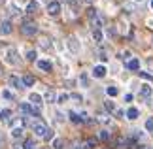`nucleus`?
Here are the masks:
<instances>
[{
    "label": "nucleus",
    "instance_id": "nucleus-6",
    "mask_svg": "<svg viewBox=\"0 0 153 149\" xmlns=\"http://www.w3.org/2000/svg\"><path fill=\"white\" fill-rule=\"evenodd\" d=\"M28 102L38 108V106L44 104V96H42V94H38V93H30V94H28Z\"/></svg>",
    "mask_w": 153,
    "mask_h": 149
},
{
    "label": "nucleus",
    "instance_id": "nucleus-12",
    "mask_svg": "<svg viewBox=\"0 0 153 149\" xmlns=\"http://www.w3.org/2000/svg\"><path fill=\"white\" fill-rule=\"evenodd\" d=\"M25 11H27V13H36V11H38V2H36V0H30V2H28L27 4V8H25Z\"/></svg>",
    "mask_w": 153,
    "mask_h": 149
},
{
    "label": "nucleus",
    "instance_id": "nucleus-43",
    "mask_svg": "<svg viewBox=\"0 0 153 149\" xmlns=\"http://www.w3.org/2000/svg\"><path fill=\"white\" fill-rule=\"evenodd\" d=\"M142 149H148V147H142Z\"/></svg>",
    "mask_w": 153,
    "mask_h": 149
},
{
    "label": "nucleus",
    "instance_id": "nucleus-30",
    "mask_svg": "<svg viewBox=\"0 0 153 149\" xmlns=\"http://www.w3.org/2000/svg\"><path fill=\"white\" fill-rule=\"evenodd\" d=\"M104 106H106V110H108V111H115V104L111 102V100H106Z\"/></svg>",
    "mask_w": 153,
    "mask_h": 149
},
{
    "label": "nucleus",
    "instance_id": "nucleus-21",
    "mask_svg": "<svg viewBox=\"0 0 153 149\" xmlns=\"http://www.w3.org/2000/svg\"><path fill=\"white\" fill-rule=\"evenodd\" d=\"M106 93H108V96H117V94H119V89L111 85V87H108V89H106Z\"/></svg>",
    "mask_w": 153,
    "mask_h": 149
},
{
    "label": "nucleus",
    "instance_id": "nucleus-27",
    "mask_svg": "<svg viewBox=\"0 0 153 149\" xmlns=\"http://www.w3.org/2000/svg\"><path fill=\"white\" fill-rule=\"evenodd\" d=\"M57 100H59V104H64V102H66V100H70V94L62 93V94H59V96H57Z\"/></svg>",
    "mask_w": 153,
    "mask_h": 149
},
{
    "label": "nucleus",
    "instance_id": "nucleus-33",
    "mask_svg": "<svg viewBox=\"0 0 153 149\" xmlns=\"http://www.w3.org/2000/svg\"><path fill=\"white\" fill-rule=\"evenodd\" d=\"M146 130H148V132H153V119H148V121H146Z\"/></svg>",
    "mask_w": 153,
    "mask_h": 149
},
{
    "label": "nucleus",
    "instance_id": "nucleus-14",
    "mask_svg": "<svg viewBox=\"0 0 153 149\" xmlns=\"http://www.w3.org/2000/svg\"><path fill=\"white\" fill-rule=\"evenodd\" d=\"M138 115H140V110L138 108H128L127 110V119H131V121L138 119Z\"/></svg>",
    "mask_w": 153,
    "mask_h": 149
},
{
    "label": "nucleus",
    "instance_id": "nucleus-37",
    "mask_svg": "<svg viewBox=\"0 0 153 149\" xmlns=\"http://www.w3.org/2000/svg\"><path fill=\"white\" fill-rule=\"evenodd\" d=\"M10 13H11V15H19V8H17L15 4H13V6H10Z\"/></svg>",
    "mask_w": 153,
    "mask_h": 149
},
{
    "label": "nucleus",
    "instance_id": "nucleus-42",
    "mask_svg": "<svg viewBox=\"0 0 153 149\" xmlns=\"http://www.w3.org/2000/svg\"><path fill=\"white\" fill-rule=\"evenodd\" d=\"M151 8H153V2H151Z\"/></svg>",
    "mask_w": 153,
    "mask_h": 149
},
{
    "label": "nucleus",
    "instance_id": "nucleus-36",
    "mask_svg": "<svg viewBox=\"0 0 153 149\" xmlns=\"http://www.w3.org/2000/svg\"><path fill=\"white\" fill-rule=\"evenodd\" d=\"M55 121H57V123H64V115H62L61 111H57V113H55Z\"/></svg>",
    "mask_w": 153,
    "mask_h": 149
},
{
    "label": "nucleus",
    "instance_id": "nucleus-7",
    "mask_svg": "<svg viewBox=\"0 0 153 149\" xmlns=\"http://www.w3.org/2000/svg\"><path fill=\"white\" fill-rule=\"evenodd\" d=\"M106 74H108V68L104 66V64H98V66L93 68V77H97V79H100V77H104Z\"/></svg>",
    "mask_w": 153,
    "mask_h": 149
},
{
    "label": "nucleus",
    "instance_id": "nucleus-34",
    "mask_svg": "<svg viewBox=\"0 0 153 149\" xmlns=\"http://www.w3.org/2000/svg\"><path fill=\"white\" fill-rule=\"evenodd\" d=\"M98 138H100V140H108V138H110L108 130H100V132H98Z\"/></svg>",
    "mask_w": 153,
    "mask_h": 149
},
{
    "label": "nucleus",
    "instance_id": "nucleus-3",
    "mask_svg": "<svg viewBox=\"0 0 153 149\" xmlns=\"http://www.w3.org/2000/svg\"><path fill=\"white\" fill-rule=\"evenodd\" d=\"M32 128H34V132H36L38 136H42V138H48V134L51 132V130H49L48 127H45L44 123H40V121L34 123V125H32Z\"/></svg>",
    "mask_w": 153,
    "mask_h": 149
},
{
    "label": "nucleus",
    "instance_id": "nucleus-38",
    "mask_svg": "<svg viewBox=\"0 0 153 149\" xmlns=\"http://www.w3.org/2000/svg\"><path fill=\"white\" fill-rule=\"evenodd\" d=\"M140 76H142L144 79H149V81H153V76H151V74H148V72H140Z\"/></svg>",
    "mask_w": 153,
    "mask_h": 149
},
{
    "label": "nucleus",
    "instance_id": "nucleus-29",
    "mask_svg": "<svg viewBox=\"0 0 153 149\" xmlns=\"http://www.w3.org/2000/svg\"><path fill=\"white\" fill-rule=\"evenodd\" d=\"M83 145H85V149H93V147L97 145V140H93V138H89V140H87V142H85Z\"/></svg>",
    "mask_w": 153,
    "mask_h": 149
},
{
    "label": "nucleus",
    "instance_id": "nucleus-26",
    "mask_svg": "<svg viewBox=\"0 0 153 149\" xmlns=\"http://www.w3.org/2000/svg\"><path fill=\"white\" fill-rule=\"evenodd\" d=\"M36 144H34V140H25V144H23V149H34Z\"/></svg>",
    "mask_w": 153,
    "mask_h": 149
},
{
    "label": "nucleus",
    "instance_id": "nucleus-39",
    "mask_svg": "<svg viewBox=\"0 0 153 149\" xmlns=\"http://www.w3.org/2000/svg\"><path fill=\"white\" fill-rule=\"evenodd\" d=\"M123 115H127V111H123V110H115V117H123Z\"/></svg>",
    "mask_w": 153,
    "mask_h": 149
},
{
    "label": "nucleus",
    "instance_id": "nucleus-8",
    "mask_svg": "<svg viewBox=\"0 0 153 149\" xmlns=\"http://www.w3.org/2000/svg\"><path fill=\"white\" fill-rule=\"evenodd\" d=\"M11 28H13L11 21H2V23H0V34H2V36H8V34H11Z\"/></svg>",
    "mask_w": 153,
    "mask_h": 149
},
{
    "label": "nucleus",
    "instance_id": "nucleus-35",
    "mask_svg": "<svg viewBox=\"0 0 153 149\" xmlns=\"http://www.w3.org/2000/svg\"><path fill=\"white\" fill-rule=\"evenodd\" d=\"M87 15H89V19H93V17L98 15V13H97V10H95V8H87Z\"/></svg>",
    "mask_w": 153,
    "mask_h": 149
},
{
    "label": "nucleus",
    "instance_id": "nucleus-20",
    "mask_svg": "<svg viewBox=\"0 0 153 149\" xmlns=\"http://www.w3.org/2000/svg\"><path fill=\"white\" fill-rule=\"evenodd\" d=\"M25 57H27V61H28V62H34V61H36V51H34V49H28Z\"/></svg>",
    "mask_w": 153,
    "mask_h": 149
},
{
    "label": "nucleus",
    "instance_id": "nucleus-19",
    "mask_svg": "<svg viewBox=\"0 0 153 149\" xmlns=\"http://www.w3.org/2000/svg\"><path fill=\"white\" fill-rule=\"evenodd\" d=\"M11 136L19 140L21 136H23V128H21V127H13V128H11Z\"/></svg>",
    "mask_w": 153,
    "mask_h": 149
},
{
    "label": "nucleus",
    "instance_id": "nucleus-40",
    "mask_svg": "<svg viewBox=\"0 0 153 149\" xmlns=\"http://www.w3.org/2000/svg\"><path fill=\"white\" fill-rule=\"evenodd\" d=\"M100 61H102V62H106V61H108V57H106V53H104V51L100 53Z\"/></svg>",
    "mask_w": 153,
    "mask_h": 149
},
{
    "label": "nucleus",
    "instance_id": "nucleus-4",
    "mask_svg": "<svg viewBox=\"0 0 153 149\" xmlns=\"http://www.w3.org/2000/svg\"><path fill=\"white\" fill-rule=\"evenodd\" d=\"M48 13L51 17H57L59 13H61V2H57V0H51V2L48 4Z\"/></svg>",
    "mask_w": 153,
    "mask_h": 149
},
{
    "label": "nucleus",
    "instance_id": "nucleus-24",
    "mask_svg": "<svg viewBox=\"0 0 153 149\" xmlns=\"http://www.w3.org/2000/svg\"><path fill=\"white\" fill-rule=\"evenodd\" d=\"M62 144L64 142L61 138H53V149H62Z\"/></svg>",
    "mask_w": 153,
    "mask_h": 149
},
{
    "label": "nucleus",
    "instance_id": "nucleus-31",
    "mask_svg": "<svg viewBox=\"0 0 153 149\" xmlns=\"http://www.w3.org/2000/svg\"><path fill=\"white\" fill-rule=\"evenodd\" d=\"M79 81H81V85H83V87H89V77H87V74H81Z\"/></svg>",
    "mask_w": 153,
    "mask_h": 149
},
{
    "label": "nucleus",
    "instance_id": "nucleus-5",
    "mask_svg": "<svg viewBox=\"0 0 153 149\" xmlns=\"http://www.w3.org/2000/svg\"><path fill=\"white\" fill-rule=\"evenodd\" d=\"M66 47L72 53H78L79 49H81V45H79V42H78V38L76 36H68V40H66Z\"/></svg>",
    "mask_w": 153,
    "mask_h": 149
},
{
    "label": "nucleus",
    "instance_id": "nucleus-41",
    "mask_svg": "<svg viewBox=\"0 0 153 149\" xmlns=\"http://www.w3.org/2000/svg\"><path fill=\"white\" fill-rule=\"evenodd\" d=\"M136 2H142V0H136Z\"/></svg>",
    "mask_w": 153,
    "mask_h": 149
},
{
    "label": "nucleus",
    "instance_id": "nucleus-25",
    "mask_svg": "<svg viewBox=\"0 0 153 149\" xmlns=\"http://www.w3.org/2000/svg\"><path fill=\"white\" fill-rule=\"evenodd\" d=\"M70 100H74L76 104H81V102H83V98H81V94H76V93H72V94H70Z\"/></svg>",
    "mask_w": 153,
    "mask_h": 149
},
{
    "label": "nucleus",
    "instance_id": "nucleus-2",
    "mask_svg": "<svg viewBox=\"0 0 153 149\" xmlns=\"http://www.w3.org/2000/svg\"><path fill=\"white\" fill-rule=\"evenodd\" d=\"M6 62L11 64V66H15V64H19L21 62V59H19V53H17V49H8L6 51Z\"/></svg>",
    "mask_w": 153,
    "mask_h": 149
},
{
    "label": "nucleus",
    "instance_id": "nucleus-17",
    "mask_svg": "<svg viewBox=\"0 0 153 149\" xmlns=\"http://www.w3.org/2000/svg\"><path fill=\"white\" fill-rule=\"evenodd\" d=\"M91 27L100 28V27H102V17H100V15H95V17L91 19Z\"/></svg>",
    "mask_w": 153,
    "mask_h": 149
},
{
    "label": "nucleus",
    "instance_id": "nucleus-10",
    "mask_svg": "<svg viewBox=\"0 0 153 149\" xmlns=\"http://www.w3.org/2000/svg\"><path fill=\"white\" fill-rule=\"evenodd\" d=\"M151 93H153V87L148 85V83H144V85L140 87V96H142V98H149Z\"/></svg>",
    "mask_w": 153,
    "mask_h": 149
},
{
    "label": "nucleus",
    "instance_id": "nucleus-23",
    "mask_svg": "<svg viewBox=\"0 0 153 149\" xmlns=\"http://www.w3.org/2000/svg\"><path fill=\"white\" fill-rule=\"evenodd\" d=\"M70 121L72 123H76V125H79L83 119H81V115H78V113H70Z\"/></svg>",
    "mask_w": 153,
    "mask_h": 149
},
{
    "label": "nucleus",
    "instance_id": "nucleus-1",
    "mask_svg": "<svg viewBox=\"0 0 153 149\" xmlns=\"http://www.w3.org/2000/svg\"><path fill=\"white\" fill-rule=\"evenodd\" d=\"M21 32L25 34V36H34V34L38 32V25L34 21H25L21 27Z\"/></svg>",
    "mask_w": 153,
    "mask_h": 149
},
{
    "label": "nucleus",
    "instance_id": "nucleus-32",
    "mask_svg": "<svg viewBox=\"0 0 153 149\" xmlns=\"http://www.w3.org/2000/svg\"><path fill=\"white\" fill-rule=\"evenodd\" d=\"M2 96L6 100H13V93H11V91H2Z\"/></svg>",
    "mask_w": 153,
    "mask_h": 149
},
{
    "label": "nucleus",
    "instance_id": "nucleus-44",
    "mask_svg": "<svg viewBox=\"0 0 153 149\" xmlns=\"http://www.w3.org/2000/svg\"><path fill=\"white\" fill-rule=\"evenodd\" d=\"M0 2H2V0H0Z\"/></svg>",
    "mask_w": 153,
    "mask_h": 149
},
{
    "label": "nucleus",
    "instance_id": "nucleus-15",
    "mask_svg": "<svg viewBox=\"0 0 153 149\" xmlns=\"http://www.w3.org/2000/svg\"><path fill=\"white\" fill-rule=\"evenodd\" d=\"M102 38H104L102 30H100V28H95V30H93V40H95L97 44H100V42H102Z\"/></svg>",
    "mask_w": 153,
    "mask_h": 149
},
{
    "label": "nucleus",
    "instance_id": "nucleus-9",
    "mask_svg": "<svg viewBox=\"0 0 153 149\" xmlns=\"http://www.w3.org/2000/svg\"><path fill=\"white\" fill-rule=\"evenodd\" d=\"M10 85L17 89V91H21V89H25V85H23V79H19L17 76H10Z\"/></svg>",
    "mask_w": 153,
    "mask_h": 149
},
{
    "label": "nucleus",
    "instance_id": "nucleus-22",
    "mask_svg": "<svg viewBox=\"0 0 153 149\" xmlns=\"http://www.w3.org/2000/svg\"><path fill=\"white\" fill-rule=\"evenodd\" d=\"M40 47H42V49H49V47H51V44H49V38H42V40H40Z\"/></svg>",
    "mask_w": 153,
    "mask_h": 149
},
{
    "label": "nucleus",
    "instance_id": "nucleus-13",
    "mask_svg": "<svg viewBox=\"0 0 153 149\" xmlns=\"http://www.w3.org/2000/svg\"><path fill=\"white\" fill-rule=\"evenodd\" d=\"M127 68L131 70V72H138V70H140V62H138V59H131V61L127 62Z\"/></svg>",
    "mask_w": 153,
    "mask_h": 149
},
{
    "label": "nucleus",
    "instance_id": "nucleus-28",
    "mask_svg": "<svg viewBox=\"0 0 153 149\" xmlns=\"http://www.w3.org/2000/svg\"><path fill=\"white\" fill-rule=\"evenodd\" d=\"M44 100H45V102H53V100H57V96L51 91H48V93H45V96H44Z\"/></svg>",
    "mask_w": 153,
    "mask_h": 149
},
{
    "label": "nucleus",
    "instance_id": "nucleus-16",
    "mask_svg": "<svg viewBox=\"0 0 153 149\" xmlns=\"http://www.w3.org/2000/svg\"><path fill=\"white\" fill-rule=\"evenodd\" d=\"M34 83H36L34 76H25V77H23V85H25V87H32Z\"/></svg>",
    "mask_w": 153,
    "mask_h": 149
},
{
    "label": "nucleus",
    "instance_id": "nucleus-18",
    "mask_svg": "<svg viewBox=\"0 0 153 149\" xmlns=\"http://www.w3.org/2000/svg\"><path fill=\"white\" fill-rule=\"evenodd\" d=\"M10 117H11V111L10 110H2V111H0V119H2V121L10 123Z\"/></svg>",
    "mask_w": 153,
    "mask_h": 149
},
{
    "label": "nucleus",
    "instance_id": "nucleus-11",
    "mask_svg": "<svg viewBox=\"0 0 153 149\" xmlns=\"http://www.w3.org/2000/svg\"><path fill=\"white\" fill-rule=\"evenodd\" d=\"M36 66L42 70V72H51V70H53V64H51L49 61H38Z\"/></svg>",
    "mask_w": 153,
    "mask_h": 149
}]
</instances>
